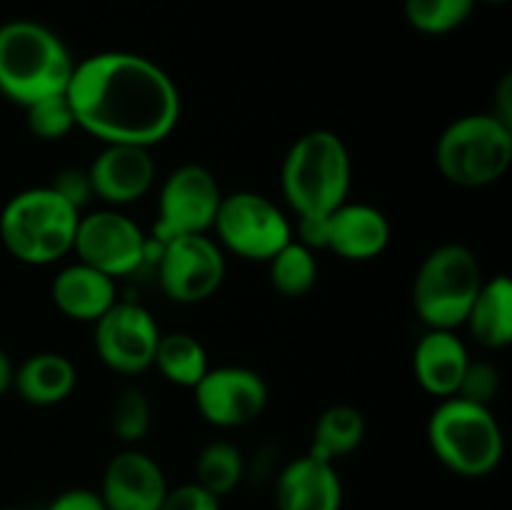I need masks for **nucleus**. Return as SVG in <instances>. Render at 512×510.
<instances>
[{
  "mask_svg": "<svg viewBox=\"0 0 512 510\" xmlns=\"http://www.w3.org/2000/svg\"><path fill=\"white\" fill-rule=\"evenodd\" d=\"M80 210L50 185L15 193L0 210V240L25 265H50L73 253Z\"/></svg>",
  "mask_w": 512,
  "mask_h": 510,
  "instance_id": "obj_4",
  "label": "nucleus"
},
{
  "mask_svg": "<svg viewBox=\"0 0 512 510\" xmlns=\"http://www.w3.org/2000/svg\"><path fill=\"white\" fill-rule=\"evenodd\" d=\"M270 283L285 298H303L318 283V258L315 250L290 238L273 258L268 260Z\"/></svg>",
  "mask_w": 512,
  "mask_h": 510,
  "instance_id": "obj_25",
  "label": "nucleus"
},
{
  "mask_svg": "<svg viewBox=\"0 0 512 510\" xmlns=\"http://www.w3.org/2000/svg\"><path fill=\"white\" fill-rule=\"evenodd\" d=\"M195 408L205 423L220 430L243 428L263 415L268 408L270 390L263 375L243 365L208 368L193 388Z\"/></svg>",
  "mask_w": 512,
  "mask_h": 510,
  "instance_id": "obj_13",
  "label": "nucleus"
},
{
  "mask_svg": "<svg viewBox=\"0 0 512 510\" xmlns=\"http://www.w3.org/2000/svg\"><path fill=\"white\" fill-rule=\"evenodd\" d=\"M93 198L110 208L138 203L155 183V160L140 145H103L88 168Z\"/></svg>",
  "mask_w": 512,
  "mask_h": 510,
  "instance_id": "obj_15",
  "label": "nucleus"
},
{
  "mask_svg": "<svg viewBox=\"0 0 512 510\" xmlns=\"http://www.w3.org/2000/svg\"><path fill=\"white\" fill-rule=\"evenodd\" d=\"M158 245V283L165 298L195 305L218 293L225 280V255L208 233L178 235Z\"/></svg>",
  "mask_w": 512,
  "mask_h": 510,
  "instance_id": "obj_10",
  "label": "nucleus"
},
{
  "mask_svg": "<svg viewBox=\"0 0 512 510\" xmlns=\"http://www.w3.org/2000/svg\"><path fill=\"white\" fill-rule=\"evenodd\" d=\"M393 238L390 220L383 210L368 203H348L328 215V240L325 250L350 263H365L383 253Z\"/></svg>",
  "mask_w": 512,
  "mask_h": 510,
  "instance_id": "obj_17",
  "label": "nucleus"
},
{
  "mask_svg": "<svg viewBox=\"0 0 512 510\" xmlns=\"http://www.w3.org/2000/svg\"><path fill=\"white\" fill-rule=\"evenodd\" d=\"M245 480V458L230 440H213L205 445L195 460V483L208 493L225 498Z\"/></svg>",
  "mask_w": 512,
  "mask_h": 510,
  "instance_id": "obj_24",
  "label": "nucleus"
},
{
  "mask_svg": "<svg viewBox=\"0 0 512 510\" xmlns=\"http://www.w3.org/2000/svg\"><path fill=\"white\" fill-rule=\"evenodd\" d=\"M470 363L468 345L455 330H425L413 350V375L428 395L445 400L458 393Z\"/></svg>",
  "mask_w": 512,
  "mask_h": 510,
  "instance_id": "obj_18",
  "label": "nucleus"
},
{
  "mask_svg": "<svg viewBox=\"0 0 512 510\" xmlns=\"http://www.w3.org/2000/svg\"><path fill=\"white\" fill-rule=\"evenodd\" d=\"M0 510H23V508H0Z\"/></svg>",
  "mask_w": 512,
  "mask_h": 510,
  "instance_id": "obj_37",
  "label": "nucleus"
},
{
  "mask_svg": "<svg viewBox=\"0 0 512 510\" xmlns=\"http://www.w3.org/2000/svg\"><path fill=\"white\" fill-rule=\"evenodd\" d=\"M160 510H223V508H220L218 495L208 493L203 485H198L193 480V483H183V485H175V488H168Z\"/></svg>",
  "mask_w": 512,
  "mask_h": 510,
  "instance_id": "obj_31",
  "label": "nucleus"
},
{
  "mask_svg": "<svg viewBox=\"0 0 512 510\" xmlns=\"http://www.w3.org/2000/svg\"><path fill=\"white\" fill-rule=\"evenodd\" d=\"M45 510H105L103 498L93 488H70L50 500Z\"/></svg>",
  "mask_w": 512,
  "mask_h": 510,
  "instance_id": "obj_32",
  "label": "nucleus"
},
{
  "mask_svg": "<svg viewBox=\"0 0 512 510\" xmlns=\"http://www.w3.org/2000/svg\"><path fill=\"white\" fill-rule=\"evenodd\" d=\"M353 160L345 140L328 128L300 135L285 153L280 190L298 218L330 215L348 200Z\"/></svg>",
  "mask_w": 512,
  "mask_h": 510,
  "instance_id": "obj_3",
  "label": "nucleus"
},
{
  "mask_svg": "<svg viewBox=\"0 0 512 510\" xmlns=\"http://www.w3.org/2000/svg\"><path fill=\"white\" fill-rule=\"evenodd\" d=\"M75 125L103 145L153 148L178 128L180 90L150 58L105 50L75 63L65 90Z\"/></svg>",
  "mask_w": 512,
  "mask_h": 510,
  "instance_id": "obj_1",
  "label": "nucleus"
},
{
  "mask_svg": "<svg viewBox=\"0 0 512 510\" xmlns=\"http://www.w3.org/2000/svg\"><path fill=\"white\" fill-rule=\"evenodd\" d=\"M298 240L308 245L310 250H325L328 240V215H310V218H298Z\"/></svg>",
  "mask_w": 512,
  "mask_h": 510,
  "instance_id": "obj_33",
  "label": "nucleus"
},
{
  "mask_svg": "<svg viewBox=\"0 0 512 510\" xmlns=\"http://www.w3.org/2000/svg\"><path fill=\"white\" fill-rule=\"evenodd\" d=\"M223 190L210 168L185 163L165 178L158 195L155 240L165 243L178 235H203L213 230Z\"/></svg>",
  "mask_w": 512,
  "mask_h": 510,
  "instance_id": "obj_9",
  "label": "nucleus"
},
{
  "mask_svg": "<svg viewBox=\"0 0 512 510\" xmlns=\"http://www.w3.org/2000/svg\"><path fill=\"white\" fill-rule=\"evenodd\" d=\"M440 175L458 188H488L512 163V128L490 113L453 120L435 145Z\"/></svg>",
  "mask_w": 512,
  "mask_h": 510,
  "instance_id": "obj_7",
  "label": "nucleus"
},
{
  "mask_svg": "<svg viewBox=\"0 0 512 510\" xmlns=\"http://www.w3.org/2000/svg\"><path fill=\"white\" fill-rule=\"evenodd\" d=\"M93 325L95 353L105 368L120 375H140L153 368L160 328L143 305L115 300Z\"/></svg>",
  "mask_w": 512,
  "mask_h": 510,
  "instance_id": "obj_12",
  "label": "nucleus"
},
{
  "mask_svg": "<svg viewBox=\"0 0 512 510\" xmlns=\"http://www.w3.org/2000/svg\"><path fill=\"white\" fill-rule=\"evenodd\" d=\"M168 480L153 455L125 448L108 460L100 480L105 510H160Z\"/></svg>",
  "mask_w": 512,
  "mask_h": 510,
  "instance_id": "obj_14",
  "label": "nucleus"
},
{
  "mask_svg": "<svg viewBox=\"0 0 512 510\" xmlns=\"http://www.w3.org/2000/svg\"><path fill=\"white\" fill-rule=\"evenodd\" d=\"M490 115H495L500 123L512 128V73H505L503 78L498 80V85H495L493 110H490Z\"/></svg>",
  "mask_w": 512,
  "mask_h": 510,
  "instance_id": "obj_34",
  "label": "nucleus"
},
{
  "mask_svg": "<svg viewBox=\"0 0 512 510\" xmlns=\"http://www.w3.org/2000/svg\"><path fill=\"white\" fill-rule=\"evenodd\" d=\"M483 285L480 260L468 245L445 243L430 250L413 278V308L425 328L455 330L465 323Z\"/></svg>",
  "mask_w": 512,
  "mask_h": 510,
  "instance_id": "obj_6",
  "label": "nucleus"
},
{
  "mask_svg": "<svg viewBox=\"0 0 512 510\" xmlns=\"http://www.w3.org/2000/svg\"><path fill=\"white\" fill-rule=\"evenodd\" d=\"M25 110V125H28L30 135L38 140H63L73 133L78 125H75L73 108H70V100L65 93L50 95V98L35 100L33 105H28Z\"/></svg>",
  "mask_w": 512,
  "mask_h": 510,
  "instance_id": "obj_28",
  "label": "nucleus"
},
{
  "mask_svg": "<svg viewBox=\"0 0 512 510\" xmlns=\"http://www.w3.org/2000/svg\"><path fill=\"white\" fill-rule=\"evenodd\" d=\"M73 253L80 263L110 278H123L148 260V240L133 218L115 208H105L80 215Z\"/></svg>",
  "mask_w": 512,
  "mask_h": 510,
  "instance_id": "obj_11",
  "label": "nucleus"
},
{
  "mask_svg": "<svg viewBox=\"0 0 512 510\" xmlns=\"http://www.w3.org/2000/svg\"><path fill=\"white\" fill-rule=\"evenodd\" d=\"M478 0H403L405 20L423 35H448L473 15Z\"/></svg>",
  "mask_w": 512,
  "mask_h": 510,
  "instance_id": "obj_27",
  "label": "nucleus"
},
{
  "mask_svg": "<svg viewBox=\"0 0 512 510\" xmlns=\"http://www.w3.org/2000/svg\"><path fill=\"white\" fill-rule=\"evenodd\" d=\"M483 3H493V5H503V3H508V0H483Z\"/></svg>",
  "mask_w": 512,
  "mask_h": 510,
  "instance_id": "obj_36",
  "label": "nucleus"
},
{
  "mask_svg": "<svg viewBox=\"0 0 512 510\" xmlns=\"http://www.w3.org/2000/svg\"><path fill=\"white\" fill-rule=\"evenodd\" d=\"M428 445L438 463L460 478H485L503 463L505 440L488 405L445 398L428 418Z\"/></svg>",
  "mask_w": 512,
  "mask_h": 510,
  "instance_id": "obj_5",
  "label": "nucleus"
},
{
  "mask_svg": "<svg viewBox=\"0 0 512 510\" xmlns=\"http://www.w3.org/2000/svg\"><path fill=\"white\" fill-rule=\"evenodd\" d=\"M110 433L125 445H135L153 428V403L138 385H125L115 393L108 413Z\"/></svg>",
  "mask_w": 512,
  "mask_h": 510,
  "instance_id": "obj_26",
  "label": "nucleus"
},
{
  "mask_svg": "<svg viewBox=\"0 0 512 510\" xmlns=\"http://www.w3.org/2000/svg\"><path fill=\"white\" fill-rule=\"evenodd\" d=\"M53 303L65 318L78 323H95L118 300L115 278L90 268L85 263L65 265L50 285Z\"/></svg>",
  "mask_w": 512,
  "mask_h": 510,
  "instance_id": "obj_19",
  "label": "nucleus"
},
{
  "mask_svg": "<svg viewBox=\"0 0 512 510\" xmlns=\"http://www.w3.org/2000/svg\"><path fill=\"white\" fill-rule=\"evenodd\" d=\"M153 368L168 383L193 390L208 373L210 363L203 343L190 333H160Z\"/></svg>",
  "mask_w": 512,
  "mask_h": 510,
  "instance_id": "obj_23",
  "label": "nucleus"
},
{
  "mask_svg": "<svg viewBox=\"0 0 512 510\" xmlns=\"http://www.w3.org/2000/svg\"><path fill=\"white\" fill-rule=\"evenodd\" d=\"M343 480L335 463L305 453L275 473L273 500L278 510H343Z\"/></svg>",
  "mask_w": 512,
  "mask_h": 510,
  "instance_id": "obj_16",
  "label": "nucleus"
},
{
  "mask_svg": "<svg viewBox=\"0 0 512 510\" xmlns=\"http://www.w3.org/2000/svg\"><path fill=\"white\" fill-rule=\"evenodd\" d=\"M500 390V373L490 360H473L470 358L468 368H465L463 380L458 385V398L470 400V403L488 405L495 400Z\"/></svg>",
  "mask_w": 512,
  "mask_h": 510,
  "instance_id": "obj_29",
  "label": "nucleus"
},
{
  "mask_svg": "<svg viewBox=\"0 0 512 510\" xmlns=\"http://www.w3.org/2000/svg\"><path fill=\"white\" fill-rule=\"evenodd\" d=\"M213 230L228 253L255 263H268L293 238L288 215L255 190L223 195Z\"/></svg>",
  "mask_w": 512,
  "mask_h": 510,
  "instance_id": "obj_8",
  "label": "nucleus"
},
{
  "mask_svg": "<svg viewBox=\"0 0 512 510\" xmlns=\"http://www.w3.org/2000/svg\"><path fill=\"white\" fill-rule=\"evenodd\" d=\"M13 373H15V368H13V363H10L8 353L0 348V398H3L10 388H13Z\"/></svg>",
  "mask_w": 512,
  "mask_h": 510,
  "instance_id": "obj_35",
  "label": "nucleus"
},
{
  "mask_svg": "<svg viewBox=\"0 0 512 510\" xmlns=\"http://www.w3.org/2000/svg\"><path fill=\"white\" fill-rule=\"evenodd\" d=\"M478 345L503 350L512 343V283L508 275L483 280L465 323Z\"/></svg>",
  "mask_w": 512,
  "mask_h": 510,
  "instance_id": "obj_21",
  "label": "nucleus"
},
{
  "mask_svg": "<svg viewBox=\"0 0 512 510\" xmlns=\"http://www.w3.org/2000/svg\"><path fill=\"white\" fill-rule=\"evenodd\" d=\"M48 185L60 198L68 200L75 210H83L90 203V198H93V185H90L88 168H78V165L75 168L73 165L70 168H60Z\"/></svg>",
  "mask_w": 512,
  "mask_h": 510,
  "instance_id": "obj_30",
  "label": "nucleus"
},
{
  "mask_svg": "<svg viewBox=\"0 0 512 510\" xmlns=\"http://www.w3.org/2000/svg\"><path fill=\"white\" fill-rule=\"evenodd\" d=\"M78 385V368L73 360L55 350H43L15 368L13 388L20 400L38 408H50L73 395Z\"/></svg>",
  "mask_w": 512,
  "mask_h": 510,
  "instance_id": "obj_20",
  "label": "nucleus"
},
{
  "mask_svg": "<svg viewBox=\"0 0 512 510\" xmlns=\"http://www.w3.org/2000/svg\"><path fill=\"white\" fill-rule=\"evenodd\" d=\"M363 413L355 405L335 403L318 415L313 425V440H310V455L328 463L348 458L365 440Z\"/></svg>",
  "mask_w": 512,
  "mask_h": 510,
  "instance_id": "obj_22",
  "label": "nucleus"
},
{
  "mask_svg": "<svg viewBox=\"0 0 512 510\" xmlns=\"http://www.w3.org/2000/svg\"><path fill=\"white\" fill-rule=\"evenodd\" d=\"M75 58L65 40L38 20L0 25V95L28 108L35 100L68 90Z\"/></svg>",
  "mask_w": 512,
  "mask_h": 510,
  "instance_id": "obj_2",
  "label": "nucleus"
}]
</instances>
